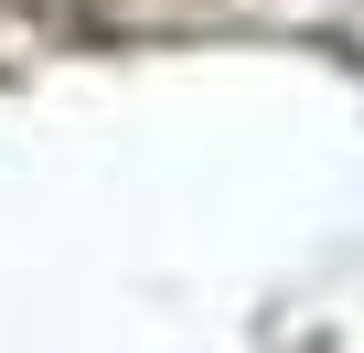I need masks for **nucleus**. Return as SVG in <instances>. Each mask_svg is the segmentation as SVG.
<instances>
[]
</instances>
